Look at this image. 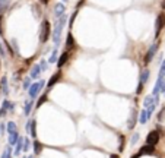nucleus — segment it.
<instances>
[{
	"instance_id": "22",
	"label": "nucleus",
	"mask_w": 165,
	"mask_h": 158,
	"mask_svg": "<svg viewBox=\"0 0 165 158\" xmlns=\"http://www.w3.org/2000/svg\"><path fill=\"white\" fill-rule=\"evenodd\" d=\"M66 45L69 47V49H73L74 47V38L73 35H72V32L67 34V41H66Z\"/></svg>"
},
{
	"instance_id": "5",
	"label": "nucleus",
	"mask_w": 165,
	"mask_h": 158,
	"mask_svg": "<svg viewBox=\"0 0 165 158\" xmlns=\"http://www.w3.org/2000/svg\"><path fill=\"white\" fill-rule=\"evenodd\" d=\"M158 47H159V42H153L150 47H149L148 53H146V56H145V65H148V63H150V60L155 57V54H157V50Z\"/></svg>"
},
{
	"instance_id": "11",
	"label": "nucleus",
	"mask_w": 165,
	"mask_h": 158,
	"mask_svg": "<svg viewBox=\"0 0 165 158\" xmlns=\"http://www.w3.org/2000/svg\"><path fill=\"white\" fill-rule=\"evenodd\" d=\"M19 133H18V130H15V132L9 133V146H13V145H16L18 141H19Z\"/></svg>"
},
{
	"instance_id": "28",
	"label": "nucleus",
	"mask_w": 165,
	"mask_h": 158,
	"mask_svg": "<svg viewBox=\"0 0 165 158\" xmlns=\"http://www.w3.org/2000/svg\"><path fill=\"white\" fill-rule=\"evenodd\" d=\"M57 53H58V50H57V47H54V50H53V54H51V57H50V63H54L56 62V57H57Z\"/></svg>"
},
{
	"instance_id": "27",
	"label": "nucleus",
	"mask_w": 165,
	"mask_h": 158,
	"mask_svg": "<svg viewBox=\"0 0 165 158\" xmlns=\"http://www.w3.org/2000/svg\"><path fill=\"white\" fill-rule=\"evenodd\" d=\"M0 158H12V146H8L6 150H5V152H3V155Z\"/></svg>"
},
{
	"instance_id": "4",
	"label": "nucleus",
	"mask_w": 165,
	"mask_h": 158,
	"mask_svg": "<svg viewBox=\"0 0 165 158\" xmlns=\"http://www.w3.org/2000/svg\"><path fill=\"white\" fill-rule=\"evenodd\" d=\"M164 26H165V13L161 12L157 16V22H155V37H157V38L159 37L161 31L164 29Z\"/></svg>"
},
{
	"instance_id": "29",
	"label": "nucleus",
	"mask_w": 165,
	"mask_h": 158,
	"mask_svg": "<svg viewBox=\"0 0 165 158\" xmlns=\"http://www.w3.org/2000/svg\"><path fill=\"white\" fill-rule=\"evenodd\" d=\"M118 139H120V152H123L124 151V143H126V138H124L123 135H120Z\"/></svg>"
},
{
	"instance_id": "41",
	"label": "nucleus",
	"mask_w": 165,
	"mask_h": 158,
	"mask_svg": "<svg viewBox=\"0 0 165 158\" xmlns=\"http://www.w3.org/2000/svg\"><path fill=\"white\" fill-rule=\"evenodd\" d=\"M81 2H83V0H81Z\"/></svg>"
},
{
	"instance_id": "39",
	"label": "nucleus",
	"mask_w": 165,
	"mask_h": 158,
	"mask_svg": "<svg viewBox=\"0 0 165 158\" xmlns=\"http://www.w3.org/2000/svg\"><path fill=\"white\" fill-rule=\"evenodd\" d=\"M24 158H31V157H24Z\"/></svg>"
},
{
	"instance_id": "16",
	"label": "nucleus",
	"mask_w": 165,
	"mask_h": 158,
	"mask_svg": "<svg viewBox=\"0 0 165 158\" xmlns=\"http://www.w3.org/2000/svg\"><path fill=\"white\" fill-rule=\"evenodd\" d=\"M32 150H34V152H35V155H40L42 152V143L40 141H34V143H32Z\"/></svg>"
},
{
	"instance_id": "10",
	"label": "nucleus",
	"mask_w": 165,
	"mask_h": 158,
	"mask_svg": "<svg viewBox=\"0 0 165 158\" xmlns=\"http://www.w3.org/2000/svg\"><path fill=\"white\" fill-rule=\"evenodd\" d=\"M64 12H66V6L63 5V3H57L56 5V8H54V15L58 18H61L63 15H64Z\"/></svg>"
},
{
	"instance_id": "32",
	"label": "nucleus",
	"mask_w": 165,
	"mask_h": 158,
	"mask_svg": "<svg viewBox=\"0 0 165 158\" xmlns=\"http://www.w3.org/2000/svg\"><path fill=\"white\" fill-rule=\"evenodd\" d=\"M40 66H41V70L44 72V70L47 69V63H45V60H41V62H40Z\"/></svg>"
},
{
	"instance_id": "21",
	"label": "nucleus",
	"mask_w": 165,
	"mask_h": 158,
	"mask_svg": "<svg viewBox=\"0 0 165 158\" xmlns=\"http://www.w3.org/2000/svg\"><path fill=\"white\" fill-rule=\"evenodd\" d=\"M9 5H10V0H0V15L8 10Z\"/></svg>"
},
{
	"instance_id": "3",
	"label": "nucleus",
	"mask_w": 165,
	"mask_h": 158,
	"mask_svg": "<svg viewBox=\"0 0 165 158\" xmlns=\"http://www.w3.org/2000/svg\"><path fill=\"white\" fill-rule=\"evenodd\" d=\"M44 85H45L44 81H40V82H35L31 85V88H29V91H28L29 100H37V98H38V95H40L41 89L44 88Z\"/></svg>"
},
{
	"instance_id": "20",
	"label": "nucleus",
	"mask_w": 165,
	"mask_h": 158,
	"mask_svg": "<svg viewBox=\"0 0 165 158\" xmlns=\"http://www.w3.org/2000/svg\"><path fill=\"white\" fill-rule=\"evenodd\" d=\"M0 85H2V91H3V94H5V95H8V94H9V86H8V78H6V76H3V78H2Z\"/></svg>"
},
{
	"instance_id": "14",
	"label": "nucleus",
	"mask_w": 165,
	"mask_h": 158,
	"mask_svg": "<svg viewBox=\"0 0 165 158\" xmlns=\"http://www.w3.org/2000/svg\"><path fill=\"white\" fill-rule=\"evenodd\" d=\"M148 111H146V108H143L140 110V114H139V119H137V122L140 123V125H146L148 123Z\"/></svg>"
},
{
	"instance_id": "7",
	"label": "nucleus",
	"mask_w": 165,
	"mask_h": 158,
	"mask_svg": "<svg viewBox=\"0 0 165 158\" xmlns=\"http://www.w3.org/2000/svg\"><path fill=\"white\" fill-rule=\"evenodd\" d=\"M13 108H15V104L13 103H10L9 100H5L3 101V106L0 108V117L6 116V113H13Z\"/></svg>"
},
{
	"instance_id": "2",
	"label": "nucleus",
	"mask_w": 165,
	"mask_h": 158,
	"mask_svg": "<svg viewBox=\"0 0 165 158\" xmlns=\"http://www.w3.org/2000/svg\"><path fill=\"white\" fill-rule=\"evenodd\" d=\"M50 35H51V25H50V22L45 19V21H42L41 24V31H40V41L42 44H45V42L48 41Z\"/></svg>"
},
{
	"instance_id": "30",
	"label": "nucleus",
	"mask_w": 165,
	"mask_h": 158,
	"mask_svg": "<svg viewBox=\"0 0 165 158\" xmlns=\"http://www.w3.org/2000/svg\"><path fill=\"white\" fill-rule=\"evenodd\" d=\"M29 148H31V142H29V139H28V138H25V143H24V152H28V151H29Z\"/></svg>"
},
{
	"instance_id": "13",
	"label": "nucleus",
	"mask_w": 165,
	"mask_h": 158,
	"mask_svg": "<svg viewBox=\"0 0 165 158\" xmlns=\"http://www.w3.org/2000/svg\"><path fill=\"white\" fill-rule=\"evenodd\" d=\"M42 70H41V66L37 63V65H34L32 69H31V79H37V78H40V73H41Z\"/></svg>"
},
{
	"instance_id": "26",
	"label": "nucleus",
	"mask_w": 165,
	"mask_h": 158,
	"mask_svg": "<svg viewBox=\"0 0 165 158\" xmlns=\"http://www.w3.org/2000/svg\"><path fill=\"white\" fill-rule=\"evenodd\" d=\"M22 85H24L22 88H24L25 91H29V88H31V85H32V83H31V78H26V79H24V83H22Z\"/></svg>"
},
{
	"instance_id": "15",
	"label": "nucleus",
	"mask_w": 165,
	"mask_h": 158,
	"mask_svg": "<svg viewBox=\"0 0 165 158\" xmlns=\"http://www.w3.org/2000/svg\"><path fill=\"white\" fill-rule=\"evenodd\" d=\"M32 103L34 100H26L25 101V107H24V114L25 116H29L31 111H32Z\"/></svg>"
},
{
	"instance_id": "37",
	"label": "nucleus",
	"mask_w": 165,
	"mask_h": 158,
	"mask_svg": "<svg viewBox=\"0 0 165 158\" xmlns=\"http://www.w3.org/2000/svg\"><path fill=\"white\" fill-rule=\"evenodd\" d=\"M0 132H2V135L5 133V125H2V126H0Z\"/></svg>"
},
{
	"instance_id": "35",
	"label": "nucleus",
	"mask_w": 165,
	"mask_h": 158,
	"mask_svg": "<svg viewBox=\"0 0 165 158\" xmlns=\"http://www.w3.org/2000/svg\"><path fill=\"white\" fill-rule=\"evenodd\" d=\"M132 158H140V154H139V152H136V154H133V155H132Z\"/></svg>"
},
{
	"instance_id": "12",
	"label": "nucleus",
	"mask_w": 165,
	"mask_h": 158,
	"mask_svg": "<svg viewBox=\"0 0 165 158\" xmlns=\"http://www.w3.org/2000/svg\"><path fill=\"white\" fill-rule=\"evenodd\" d=\"M67 60H69V51H64V53H63V54H61V56L58 57L57 63H56L58 69H60V67H63V66H64V65H66V62H67Z\"/></svg>"
},
{
	"instance_id": "40",
	"label": "nucleus",
	"mask_w": 165,
	"mask_h": 158,
	"mask_svg": "<svg viewBox=\"0 0 165 158\" xmlns=\"http://www.w3.org/2000/svg\"><path fill=\"white\" fill-rule=\"evenodd\" d=\"M0 89H2V85H0Z\"/></svg>"
},
{
	"instance_id": "1",
	"label": "nucleus",
	"mask_w": 165,
	"mask_h": 158,
	"mask_svg": "<svg viewBox=\"0 0 165 158\" xmlns=\"http://www.w3.org/2000/svg\"><path fill=\"white\" fill-rule=\"evenodd\" d=\"M66 19H67L66 15H63L61 18H58V19H57L56 29H54V32H53V41H54V44H56V47L58 45V41H60V35H61V29H63V26H64V24H66Z\"/></svg>"
},
{
	"instance_id": "34",
	"label": "nucleus",
	"mask_w": 165,
	"mask_h": 158,
	"mask_svg": "<svg viewBox=\"0 0 165 158\" xmlns=\"http://www.w3.org/2000/svg\"><path fill=\"white\" fill-rule=\"evenodd\" d=\"M161 94L165 97V82H164V85H162V88H161Z\"/></svg>"
},
{
	"instance_id": "6",
	"label": "nucleus",
	"mask_w": 165,
	"mask_h": 158,
	"mask_svg": "<svg viewBox=\"0 0 165 158\" xmlns=\"http://www.w3.org/2000/svg\"><path fill=\"white\" fill-rule=\"evenodd\" d=\"M159 139H161V136H159V132L158 130H150V132L148 133V136H146V143L148 145H157L158 142H159Z\"/></svg>"
},
{
	"instance_id": "33",
	"label": "nucleus",
	"mask_w": 165,
	"mask_h": 158,
	"mask_svg": "<svg viewBox=\"0 0 165 158\" xmlns=\"http://www.w3.org/2000/svg\"><path fill=\"white\" fill-rule=\"evenodd\" d=\"M159 75H161V76H165V60H164V63H162V66H161Z\"/></svg>"
},
{
	"instance_id": "9",
	"label": "nucleus",
	"mask_w": 165,
	"mask_h": 158,
	"mask_svg": "<svg viewBox=\"0 0 165 158\" xmlns=\"http://www.w3.org/2000/svg\"><path fill=\"white\" fill-rule=\"evenodd\" d=\"M137 152L140 154V157H142V155H152V154L155 152V146H153V145H148V143H146V145H143V146H142Z\"/></svg>"
},
{
	"instance_id": "23",
	"label": "nucleus",
	"mask_w": 165,
	"mask_h": 158,
	"mask_svg": "<svg viewBox=\"0 0 165 158\" xmlns=\"http://www.w3.org/2000/svg\"><path fill=\"white\" fill-rule=\"evenodd\" d=\"M48 100V95H47V94H42L41 97H40V98H38V101H37V106H35V107L37 108H40L42 106V104H44V103H45V101Z\"/></svg>"
},
{
	"instance_id": "19",
	"label": "nucleus",
	"mask_w": 165,
	"mask_h": 158,
	"mask_svg": "<svg viewBox=\"0 0 165 158\" xmlns=\"http://www.w3.org/2000/svg\"><path fill=\"white\" fill-rule=\"evenodd\" d=\"M24 143H25V138H19V141L16 143V148H15V155L21 154V151L24 150Z\"/></svg>"
},
{
	"instance_id": "36",
	"label": "nucleus",
	"mask_w": 165,
	"mask_h": 158,
	"mask_svg": "<svg viewBox=\"0 0 165 158\" xmlns=\"http://www.w3.org/2000/svg\"><path fill=\"white\" fill-rule=\"evenodd\" d=\"M110 158H120V155H118V154H111Z\"/></svg>"
},
{
	"instance_id": "18",
	"label": "nucleus",
	"mask_w": 165,
	"mask_h": 158,
	"mask_svg": "<svg viewBox=\"0 0 165 158\" xmlns=\"http://www.w3.org/2000/svg\"><path fill=\"white\" fill-rule=\"evenodd\" d=\"M29 135L32 136L34 139H37V122L35 120H31V126H29Z\"/></svg>"
},
{
	"instance_id": "38",
	"label": "nucleus",
	"mask_w": 165,
	"mask_h": 158,
	"mask_svg": "<svg viewBox=\"0 0 165 158\" xmlns=\"http://www.w3.org/2000/svg\"><path fill=\"white\" fill-rule=\"evenodd\" d=\"M40 2H41V5H48L50 0H40Z\"/></svg>"
},
{
	"instance_id": "25",
	"label": "nucleus",
	"mask_w": 165,
	"mask_h": 158,
	"mask_svg": "<svg viewBox=\"0 0 165 158\" xmlns=\"http://www.w3.org/2000/svg\"><path fill=\"white\" fill-rule=\"evenodd\" d=\"M6 129H8V135L9 133H12V132H15V130H16V125H15V122H8Z\"/></svg>"
},
{
	"instance_id": "31",
	"label": "nucleus",
	"mask_w": 165,
	"mask_h": 158,
	"mask_svg": "<svg viewBox=\"0 0 165 158\" xmlns=\"http://www.w3.org/2000/svg\"><path fill=\"white\" fill-rule=\"evenodd\" d=\"M137 139H139V133H134V135H133L132 136V145H136V142H137Z\"/></svg>"
},
{
	"instance_id": "8",
	"label": "nucleus",
	"mask_w": 165,
	"mask_h": 158,
	"mask_svg": "<svg viewBox=\"0 0 165 158\" xmlns=\"http://www.w3.org/2000/svg\"><path fill=\"white\" fill-rule=\"evenodd\" d=\"M61 76H63V73H61L60 70H58V72H56L54 75L50 78L48 82H47V88H48V89H51V88H53V86H54V85H56V83H57L58 81L61 79Z\"/></svg>"
},
{
	"instance_id": "24",
	"label": "nucleus",
	"mask_w": 165,
	"mask_h": 158,
	"mask_svg": "<svg viewBox=\"0 0 165 158\" xmlns=\"http://www.w3.org/2000/svg\"><path fill=\"white\" fill-rule=\"evenodd\" d=\"M148 78H149V70H148V69H145V70L142 72V75H140V81H139V82L145 83L146 81H148Z\"/></svg>"
},
{
	"instance_id": "17",
	"label": "nucleus",
	"mask_w": 165,
	"mask_h": 158,
	"mask_svg": "<svg viewBox=\"0 0 165 158\" xmlns=\"http://www.w3.org/2000/svg\"><path fill=\"white\" fill-rule=\"evenodd\" d=\"M136 119H137V113L133 110V111H132V117H130V120H129V123H127V127H129L130 130H132L133 127L136 126Z\"/></svg>"
}]
</instances>
